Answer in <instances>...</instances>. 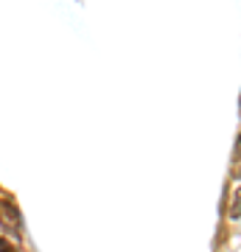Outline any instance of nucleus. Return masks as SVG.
<instances>
[{
  "label": "nucleus",
  "mask_w": 241,
  "mask_h": 252,
  "mask_svg": "<svg viewBox=\"0 0 241 252\" xmlns=\"http://www.w3.org/2000/svg\"><path fill=\"white\" fill-rule=\"evenodd\" d=\"M0 252H14V247H12V244H6V241L0 238Z\"/></svg>",
  "instance_id": "nucleus-1"
}]
</instances>
